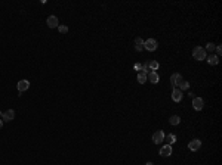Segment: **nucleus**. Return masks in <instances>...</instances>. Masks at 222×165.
Instances as JSON below:
<instances>
[{
    "mask_svg": "<svg viewBox=\"0 0 222 165\" xmlns=\"http://www.w3.org/2000/svg\"><path fill=\"white\" fill-rule=\"evenodd\" d=\"M193 58H194L196 60H204V59L207 58V53H206V50H204L203 47L197 46V47L193 49Z\"/></svg>",
    "mask_w": 222,
    "mask_h": 165,
    "instance_id": "f257e3e1",
    "label": "nucleus"
},
{
    "mask_svg": "<svg viewBox=\"0 0 222 165\" xmlns=\"http://www.w3.org/2000/svg\"><path fill=\"white\" fill-rule=\"evenodd\" d=\"M157 46H158V43H157L154 38H148V40L144 41V49H147L148 52H154V50H157Z\"/></svg>",
    "mask_w": 222,
    "mask_h": 165,
    "instance_id": "f03ea898",
    "label": "nucleus"
},
{
    "mask_svg": "<svg viewBox=\"0 0 222 165\" xmlns=\"http://www.w3.org/2000/svg\"><path fill=\"white\" fill-rule=\"evenodd\" d=\"M46 24H47L49 28H58L59 21H58V18H56L55 15H50V16H47V19H46Z\"/></svg>",
    "mask_w": 222,
    "mask_h": 165,
    "instance_id": "7ed1b4c3",
    "label": "nucleus"
},
{
    "mask_svg": "<svg viewBox=\"0 0 222 165\" xmlns=\"http://www.w3.org/2000/svg\"><path fill=\"white\" fill-rule=\"evenodd\" d=\"M201 146V140L200 139H193L190 143H188V149L190 150H193V152H197Z\"/></svg>",
    "mask_w": 222,
    "mask_h": 165,
    "instance_id": "20e7f679",
    "label": "nucleus"
},
{
    "mask_svg": "<svg viewBox=\"0 0 222 165\" xmlns=\"http://www.w3.org/2000/svg\"><path fill=\"white\" fill-rule=\"evenodd\" d=\"M153 142H154V144H160L161 142H164V133L161 131V130L156 131L153 134Z\"/></svg>",
    "mask_w": 222,
    "mask_h": 165,
    "instance_id": "39448f33",
    "label": "nucleus"
},
{
    "mask_svg": "<svg viewBox=\"0 0 222 165\" xmlns=\"http://www.w3.org/2000/svg\"><path fill=\"white\" fill-rule=\"evenodd\" d=\"M182 97H184V93L181 91L178 87H173V90H172V100L173 102H181Z\"/></svg>",
    "mask_w": 222,
    "mask_h": 165,
    "instance_id": "423d86ee",
    "label": "nucleus"
},
{
    "mask_svg": "<svg viewBox=\"0 0 222 165\" xmlns=\"http://www.w3.org/2000/svg\"><path fill=\"white\" fill-rule=\"evenodd\" d=\"M147 80L150 82H153V84H157V82L160 81V77H158V74H157L156 71H150L148 74H147Z\"/></svg>",
    "mask_w": 222,
    "mask_h": 165,
    "instance_id": "0eeeda50",
    "label": "nucleus"
},
{
    "mask_svg": "<svg viewBox=\"0 0 222 165\" xmlns=\"http://www.w3.org/2000/svg\"><path fill=\"white\" fill-rule=\"evenodd\" d=\"M203 106H204L203 99H201V97H193V108L196 111H201V109H203Z\"/></svg>",
    "mask_w": 222,
    "mask_h": 165,
    "instance_id": "6e6552de",
    "label": "nucleus"
},
{
    "mask_svg": "<svg viewBox=\"0 0 222 165\" xmlns=\"http://www.w3.org/2000/svg\"><path fill=\"white\" fill-rule=\"evenodd\" d=\"M16 87H18V91H19V93H22V91L28 90V87H30V81H28V80H21V81H18Z\"/></svg>",
    "mask_w": 222,
    "mask_h": 165,
    "instance_id": "1a4fd4ad",
    "label": "nucleus"
},
{
    "mask_svg": "<svg viewBox=\"0 0 222 165\" xmlns=\"http://www.w3.org/2000/svg\"><path fill=\"white\" fill-rule=\"evenodd\" d=\"M182 81H184V78H182V75H181V74H173L172 77H170V82H172L173 87H178Z\"/></svg>",
    "mask_w": 222,
    "mask_h": 165,
    "instance_id": "9d476101",
    "label": "nucleus"
},
{
    "mask_svg": "<svg viewBox=\"0 0 222 165\" xmlns=\"http://www.w3.org/2000/svg\"><path fill=\"white\" fill-rule=\"evenodd\" d=\"M160 155H161L163 158L170 156V155H172V146H169V144H164V146L160 149Z\"/></svg>",
    "mask_w": 222,
    "mask_h": 165,
    "instance_id": "9b49d317",
    "label": "nucleus"
},
{
    "mask_svg": "<svg viewBox=\"0 0 222 165\" xmlns=\"http://www.w3.org/2000/svg\"><path fill=\"white\" fill-rule=\"evenodd\" d=\"M3 121L5 122H9V121H12L14 118H15V112H14V109H9V111H6V112H3Z\"/></svg>",
    "mask_w": 222,
    "mask_h": 165,
    "instance_id": "f8f14e48",
    "label": "nucleus"
},
{
    "mask_svg": "<svg viewBox=\"0 0 222 165\" xmlns=\"http://www.w3.org/2000/svg\"><path fill=\"white\" fill-rule=\"evenodd\" d=\"M206 59H207V62H209V65H218V64H219V56H216V55H210V56H207Z\"/></svg>",
    "mask_w": 222,
    "mask_h": 165,
    "instance_id": "ddd939ff",
    "label": "nucleus"
},
{
    "mask_svg": "<svg viewBox=\"0 0 222 165\" xmlns=\"http://www.w3.org/2000/svg\"><path fill=\"white\" fill-rule=\"evenodd\" d=\"M164 140H166V144L172 146V144L176 142V136L175 134H167V136H164Z\"/></svg>",
    "mask_w": 222,
    "mask_h": 165,
    "instance_id": "4468645a",
    "label": "nucleus"
},
{
    "mask_svg": "<svg viewBox=\"0 0 222 165\" xmlns=\"http://www.w3.org/2000/svg\"><path fill=\"white\" fill-rule=\"evenodd\" d=\"M169 122H170V125H178V124L181 122V117L178 115H172L169 118Z\"/></svg>",
    "mask_w": 222,
    "mask_h": 165,
    "instance_id": "2eb2a0df",
    "label": "nucleus"
},
{
    "mask_svg": "<svg viewBox=\"0 0 222 165\" xmlns=\"http://www.w3.org/2000/svg\"><path fill=\"white\" fill-rule=\"evenodd\" d=\"M158 62L157 60H148V68H151V71H157L158 69Z\"/></svg>",
    "mask_w": 222,
    "mask_h": 165,
    "instance_id": "dca6fc26",
    "label": "nucleus"
},
{
    "mask_svg": "<svg viewBox=\"0 0 222 165\" xmlns=\"http://www.w3.org/2000/svg\"><path fill=\"white\" fill-rule=\"evenodd\" d=\"M178 89H179L181 91H184V90H188V89H190V82L184 80V81H182V82H181V84L178 86Z\"/></svg>",
    "mask_w": 222,
    "mask_h": 165,
    "instance_id": "f3484780",
    "label": "nucleus"
},
{
    "mask_svg": "<svg viewBox=\"0 0 222 165\" xmlns=\"http://www.w3.org/2000/svg\"><path fill=\"white\" fill-rule=\"evenodd\" d=\"M138 82H141V84L147 82V74H144V72H139V74H138Z\"/></svg>",
    "mask_w": 222,
    "mask_h": 165,
    "instance_id": "a211bd4d",
    "label": "nucleus"
},
{
    "mask_svg": "<svg viewBox=\"0 0 222 165\" xmlns=\"http://www.w3.org/2000/svg\"><path fill=\"white\" fill-rule=\"evenodd\" d=\"M58 31L61 34H67L68 33V27L67 25H58Z\"/></svg>",
    "mask_w": 222,
    "mask_h": 165,
    "instance_id": "6ab92c4d",
    "label": "nucleus"
},
{
    "mask_svg": "<svg viewBox=\"0 0 222 165\" xmlns=\"http://www.w3.org/2000/svg\"><path fill=\"white\" fill-rule=\"evenodd\" d=\"M204 50H206V53H207V52H213V50H215V44H213V43H207Z\"/></svg>",
    "mask_w": 222,
    "mask_h": 165,
    "instance_id": "aec40b11",
    "label": "nucleus"
},
{
    "mask_svg": "<svg viewBox=\"0 0 222 165\" xmlns=\"http://www.w3.org/2000/svg\"><path fill=\"white\" fill-rule=\"evenodd\" d=\"M135 46H144L142 37H136V38H135Z\"/></svg>",
    "mask_w": 222,
    "mask_h": 165,
    "instance_id": "412c9836",
    "label": "nucleus"
},
{
    "mask_svg": "<svg viewBox=\"0 0 222 165\" xmlns=\"http://www.w3.org/2000/svg\"><path fill=\"white\" fill-rule=\"evenodd\" d=\"M141 72H144V74H148V62L142 64V71H141Z\"/></svg>",
    "mask_w": 222,
    "mask_h": 165,
    "instance_id": "4be33fe9",
    "label": "nucleus"
},
{
    "mask_svg": "<svg viewBox=\"0 0 222 165\" xmlns=\"http://www.w3.org/2000/svg\"><path fill=\"white\" fill-rule=\"evenodd\" d=\"M215 50H216V56H219V55L222 53V46H221V44L215 46Z\"/></svg>",
    "mask_w": 222,
    "mask_h": 165,
    "instance_id": "5701e85b",
    "label": "nucleus"
},
{
    "mask_svg": "<svg viewBox=\"0 0 222 165\" xmlns=\"http://www.w3.org/2000/svg\"><path fill=\"white\" fill-rule=\"evenodd\" d=\"M136 71H142V64H139V62H138V64H135V66H133Z\"/></svg>",
    "mask_w": 222,
    "mask_h": 165,
    "instance_id": "b1692460",
    "label": "nucleus"
},
{
    "mask_svg": "<svg viewBox=\"0 0 222 165\" xmlns=\"http://www.w3.org/2000/svg\"><path fill=\"white\" fill-rule=\"evenodd\" d=\"M142 49H144V46H135V50L136 52H142Z\"/></svg>",
    "mask_w": 222,
    "mask_h": 165,
    "instance_id": "393cba45",
    "label": "nucleus"
},
{
    "mask_svg": "<svg viewBox=\"0 0 222 165\" xmlns=\"http://www.w3.org/2000/svg\"><path fill=\"white\" fill-rule=\"evenodd\" d=\"M3 128V119H0V130Z\"/></svg>",
    "mask_w": 222,
    "mask_h": 165,
    "instance_id": "a878e982",
    "label": "nucleus"
},
{
    "mask_svg": "<svg viewBox=\"0 0 222 165\" xmlns=\"http://www.w3.org/2000/svg\"><path fill=\"white\" fill-rule=\"evenodd\" d=\"M145 165H154V164H153V162H151V161H148V162L145 164Z\"/></svg>",
    "mask_w": 222,
    "mask_h": 165,
    "instance_id": "bb28decb",
    "label": "nucleus"
},
{
    "mask_svg": "<svg viewBox=\"0 0 222 165\" xmlns=\"http://www.w3.org/2000/svg\"><path fill=\"white\" fill-rule=\"evenodd\" d=\"M3 117V112H0V118H2Z\"/></svg>",
    "mask_w": 222,
    "mask_h": 165,
    "instance_id": "cd10ccee",
    "label": "nucleus"
}]
</instances>
